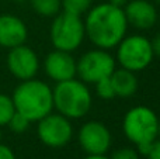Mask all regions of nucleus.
<instances>
[{"label": "nucleus", "instance_id": "1", "mask_svg": "<svg viewBox=\"0 0 160 159\" xmlns=\"http://www.w3.org/2000/svg\"><path fill=\"white\" fill-rule=\"evenodd\" d=\"M84 31L96 48L112 49L127 35L128 21L124 8L110 3H100L86 13Z\"/></svg>", "mask_w": 160, "mask_h": 159}, {"label": "nucleus", "instance_id": "2", "mask_svg": "<svg viewBox=\"0 0 160 159\" xmlns=\"http://www.w3.org/2000/svg\"><path fill=\"white\" fill-rule=\"evenodd\" d=\"M16 111L22 114L31 123H37L53 110L52 89L49 85L32 78L20 82L13 92Z\"/></svg>", "mask_w": 160, "mask_h": 159}, {"label": "nucleus", "instance_id": "3", "mask_svg": "<svg viewBox=\"0 0 160 159\" xmlns=\"http://www.w3.org/2000/svg\"><path fill=\"white\" fill-rule=\"evenodd\" d=\"M122 131L139 155H146L153 141L158 140L159 117L150 107L136 106L129 109L122 120Z\"/></svg>", "mask_w": 160, "mask_h": 159}, {"label": "nucleus", "instance_id": "4", "mask_svg": "<svg viewBox=\"0 0 160 159\" xmlns=\"http://www.w3.org/2000/svg\"><path fill=\"white\" fill-rule=\"evenodd\" d=\"M53 109L69 120L83 118L91 109V93L87 85L80 79L58 82L52 89Z\"/></svg>", "mask_w": 160, "mask_h": 159}, {"label": "nucleus", "instance_id": "5", "mask_svg": "<svg viewBox=\"0 0 160 159\" xmlns=\"http://www.w3.org/2000/svg\"><path fill=\"white\" fill-rule=\"evenodd\" d=\"M86 31L82 17L62 11L53 17L49 28V38L55 49L73 52L84 41Z\"/></svg>", "mask_w": 160, "mask_h": 159}, {"label": "nucleus", "instance_id": "6", "mask_svg": "<svg viewBox=\"0 0 160 159\" xmlns=\"http://www.w3.org/2000/svg\"><path fill=\"white\" fill-rule=\"evenodd\" d=\"M153 58L155 54H153L150 39L139 34L125 35L117 45L115 61L121 68L133 73L146 69L152 64Z\"/></svg>", "mask_w": 160, "mask_h": 159}, {"label": "nucleus", "instance_id": "7", "mask_svg": "<svg viewBox=\"0 0 160 159\" xmlns=\"http://www.w3.org/2000/svg\"><path fill=\"white\" fill-rule=\"evenodd\" d=\"M117 68V61L107 49L96 48L84 52L76 61V75L86 85H94L110 78Z\"/></svg>", "mask_w": 160, "mask_h": 159}, {"label": "nucleus", "instance_id": "8", "mask_svg": "<svg viewBox=\"0 0 160 159\" xmlns=\"http://www.w3.org/2000/svg\"><path fill=\"white\" fill-rule=\"evenodd\" d=\"M37 123L39 141L49 148H62L68 145L73 137V126L70 120L59 113H49Z\"/></svg>", "mask_w": 160, "mask_h": 159}, {"label": "nucleus", "instance_id": "9", "mask_svg": "<svg viewBox=\"0 0 160 159\" xmlns=\"http://www.w3.org/2000/svg\"><path fill=\"white\" fill-rule=\"evenodd\" d=\"M78 141L80 148L87 155H105L111 146L112 137L104 123L91 120L80 127Z\"/></svg>", "mask_w": 160, "mask_h": 159}, {"label": "nucleus", "instance_id": "10", "mask_svg": "<svg viewBox=\"0 0 160 159\" xmlns=\"http://www.w3.org/2000/svg\"><path fill=\"white\" fill-rule=\"evenodd\" d=\"M6 65L8 72L22 82L35 78L39 69V58L32 48L22 44L8 49Z\"/></svg>", "mask_w": 160, "mask_h": 159}, {"label": "nucleus", "instance_id": "11", "mask_svg": "<svg viewBox=\"0 0 160 159\" xmlns=\"http://www.w3.org/2000/svg\"><path fill=\"white\" fill-rule=\"evenodd\" d=\"M44 70L53 82H63L76 78V59L70 52L53 49L44 59Z\"/></svg>", "mask_w": 160, "mask_h": 159}, {"label": "nucleus", "instance_id": "12", "mask_svg": "<svg viewBox=\"0 0 160 159\" xmlns=\"http://www.w3.org/2000/svg\"><path fill=\"white\" fill-rule=\"evenodd\" d=\"M124 13L128 24L138 30H150L159 18L156 6L149 0H129Z\"/></svg>", "mask_w": 160, "mask_h": 159}, {"label": "nucleus", "instance_id": "13", "mask_svg": "<svg viewBox=\"0 0 160 159\" xmlns=\"http://www.w3.org/2000/svg\"><path fill=\"white\" fill-rule=\"evenodd\" d=\"M28 28L20 17L13 14H0V47L11 49L25 44Z\"/></svg>", "mask_w": 160, "mask_h": 159}, {"label": "nucleus", "instance_id": "14", "mask_svg": "<svg viewBox=\"0 0 160 159\" xmlns=\"http://www.w3.org/2000/svg\"><path fill=\"white\" fill-rule=\"evenodd\" d=\"M110 78L111 82H112L115 96H118V97H132L138 90V78L131 70H127L124 68H119V69L115 68V70L112 72V75Z\"/></svg>", "mask_w": 160, "mask_h": 159}, {"label": "nucleus", "instance_id": "15", "mask_svg": "<svg viewBox=\"0 0 160 159\" xmlns=\"http://www.w3.org/2000/svg\"><path fill=\"white\" fill-rule=\"evenodd\" d=\"M32 10L41 17H55L61 13L62 0H31Z\"/></svg>", "mask_w": 160, "mask_h": 159}, {"label": "nucleus", "instance_id": "16", "mask_svg": "<svg viewBox=\"0 0 160 159\" xmlns=\"http://www.w3.org/2000/svg\"><path fill=\"white\" fill-rule=\"evenodd\" d=\"M91 2L93 0H62V8L69 14L82 17L91 8Z\"/></svg>", "mask_w": 160, "mask_h": 159}, {"label": "nucleus", "instance_id": "17", "mask_svg": "<svg viewBox=\"0 0 160 159\" xmlns=\"http://www.w3.org/2000/svg\"><path fill=\"white\" fill-rule=\"evenodd\" d=\"M14 113H16V107L11 96L0 93V127L7 126Z\"/></svg>", "mask_w": 160, "mask_h": 159}, {"label": "nucleus", "instance_id": "18", "mask_svg": "<svg viewBox=\"0 0 160 159\" xmlns=\"http://www.w3.org/2000/svg\"><path fill=\"white\" fill-rule=\"evenodd\" d=\"M94 85H96V93L100 99H102V100H111V99L117 97L115 92H114L111 78H104Z\"/></svg>", "mask_w": 160, "mask_h": 159}, {"label": "nucleus", "instance_id": "19", "mask_svg": "<svg viewBox=\"0 0 160 159\" xmlns=\"http://www.w3.org/2000/svg\"><path fill=\"white\" fill-rule=\"evenodd\" d=\"M30 124H31V121L28 120V118H25L22 114L16 111L13 114V117L10 118V121H8L7 127L13 132H16V134H22V132H25L28 130Z\"/></svg>", "mask_w": 160, "mask_h": 159}, {"label": "nucleus", "instance_id": "20", "mask_svg": "<svg viewBox=\"0 0 160 159\" xmlns=\"http://www.w3.org/2000/svg\"><path fill=\"white\" fill-rule=\"evenodd\" d=\"M110 159H141L139 158V152L135 148H129V146H122V148L114 151L112 156Z\"/></svg>", "mask_w": 160, "mask_h": 159}, {"label": "nucleus", "instance_id": "21", "mask_svg": "<svg viewBox=\"0 0 160 159\" xmlns=\"http://www.w3.org/2000/svg\"><path fill=\"white\" fill-rule=\"evenodd\" d=\"M145 156H146V159H160V140L153 141Z\"/></svg>", "mask_w": 160, "mask_h": 159}, {"label": "nucleus", "instance_id": "22", "mask_svg": "<svg viewBox=\"0 0 160 159\" xmlns=\"http://www.w3.org/2000/svg\"><path fill=\"white\" fill-rule=\"evenodd\" d=\"M0 159H16V154L8 145L0 142Z\"/></svg>", "mask_w": 160, "mask_h": 159}, {"label": "nucleus", "instance_id": "23", "mask_svg": "<svg viewBox=\"0 0 160 159\" xmlns=\"http://www.w3.org/2000/svg\"><path fill=\"white\" fill-rule=\"evenodd\" d=\"M150 44H152V49L155 56H160V33L156 34L155 38L150 41Z\"/></svg>", "mask_w": 160, "mask_h": 159}, {"label": "nucleus", "instance_id": "24", "mask_svg": "<svg viewBox=\"0 0 160 159\" xmlns=\"http://www.w3.org/2000/svg\"><path fill=\"white\" fill-rule=\"evenodd\" d=\"M129 2V0H108L107 3H110V4H112V6H115V7H121V8H124L125 6H127V3Z\"/></svg>", "mask_w": 160, "mask_h": 159}, {"label": "nucleus", "instance_id": "25", "mask_svg": "<svg viewBox=\"0 0 160 159\" xmlns=\"http://www.w3.org/2000/svg\"><path fill=\"white\" fill-rule=\"evenodd\" d=\"M84 159H110V158H107L105 155H87Z\"/></svg>", "mask_w": 160, "mask_h": 159}, {"label": "nucleus", "instance_id": "26", "mask_svg": "<svg viewBox=\"0 0 160 159\" xmlns=\"http://www.w3.org/2000/svg\"><path fill=\"white\" fill-rule=\"evenodd\" d=\"M2 137H3V132H2V127H0V142H2Z\"/></svg>", "mask_w": 160, "mask_h": 159}, {"label": "nucleus", "instance_id": "27", "mask_svg": "<svg viewBox=\"0 0 160 159\" xmlns=\"http://www.w3.org/2000/svg\"><path fill=\"white\" fill-rule=\"evenodd\" d=\"M158 137L160 138V120H159V132H158Z\"/></svg>", "mask_w": 160, "mask_h": 159}, {"label": "nucleus", "instance_id": "28", "mask_svg": "<svg viewBox=\"0 0 160 159\" xmlns=\"http://www.w3.org/2000/svg\"><path fill=\"white\" fill-rule=\"evenodd\" d=\"M153 2H155L156 4H160V0H153Z\"/></svg>", "mask_w": 160, "mask_h": 159}, {"label": "nucleus", "instance_id": "29", "mask_svg": "<svg viewBox=\"0 0 160 159\" xmlns=\"http://www.w3.org/2000/svg\"><path fill=\"white\" fill-rule=\"evenodd\" d=\"M14 2H25V0H14Z\"/></svg>", "mask_w": 160, "mask_h": 159}, {"label": "nucleus", "instance_id": "30", "mask_svg": "<svg viewBox=\"0 0 160 159\" xmlns=\"http://www.w3.org/2000/svg\"><path fill=\"white\" fill-rule=\"evenodd\" d=\"M159 17H160V16H159Z\"/></svg>", "mask_w": 160, "mask_h": 159}]
</instances>
